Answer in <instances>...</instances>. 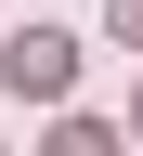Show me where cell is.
<instances>
[{
    "instance_id": "6da1fadb",
    "label": "cell",
    "mask_w": 143,
    "mask_h": 156,
    "mask_svg": "<svg viewBox=\"0 0 143 156\" xmlns=\"http://www.w3.org/2000/svg\"><path fill=\"white\" fill-rule=\"evenodd\" d=\"M0 78H13L26 104H65V78H78V39H52V26H26L13 52H0Z\"/></svg>"
},
{
    "instance_id": "7a4b0ae2",
    "label": "cell",
    "mask_w": 143,
    "mask_h": 156,
    "mask_svg": "<svg viewBox=\"0 0 143 156\" xmlns=\"http://www.w3.org/2000/svg\"><path fill=\"white\" fill-rule=\"evenodd\" d=\"M117 39H143V0H117Z\"/></svg>"
}]
</instances>
